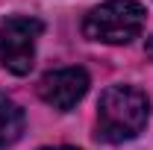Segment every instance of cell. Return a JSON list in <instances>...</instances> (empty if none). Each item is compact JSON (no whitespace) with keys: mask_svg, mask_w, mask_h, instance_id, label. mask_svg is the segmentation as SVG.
Returning a JSON list of instances; mask_svg holds the SVG:
<instances>
[{"mask_svg":"<svg viewBox=\"0 0 153 150\" xmlns=\"http://www.w3.org/2000/svg\"><path fill=\"white\" fill-rule=\"evenodd\" d=\"M144 30V6L135 0H109L94 6L85 21L82 33L91 41L103 44H130Z\"/></svg>","mask_w":153,"mask_h":150,"instance_id":"obj_2","label":"cell"},{"mask_svg":"<svg viewBox=\"0 0 153 150\" xmlns=\"http://www.w3.org/2000/svg\"><path fill=\"white\" fill-rule=\"evenodd\" d=\"M24 132V109L12 97L0 94V150L15 144Z\"/></svg>","mask_w":153,"mask_h":150,"instance_id":"obj_5","label":"cell"},{"mask_svg":"<svg viewBox=\"0 0 153 150\" xmlns=\"http://www.w3.org/2000/svg\"><path fill=\"white\" fill-rule=\"evenodd\" d=\"M150 100L135 85H112L106 88L97 106V130L106 141H130L147 127Z\"/></svg>","mask_w":153,"mask_h":150,"instance_id":"obj_1","label":"cell"},{"mask_svg":"<svg viewBox=\"0 0 153 150\" xmlns=\"http://www.w3.org/2000/svg\"><path fill=\"white\" fill-rule=\"evenodd\" d=\"M88 91V74L82 68H59L50 74L41 76L38 82V94L47 106H53L59 112H68L74 109L76 103L85 97Z\"/></svg>","mask_w":153,"mask_h":150,"instance_id":"obj_4","label":"cell"},{"mask_svg":"<svg viewBox=\"0 0 153 150\" xmlns=\"http://www.w3.org/2000/svg\"><path fill=\"white\" fill-rule=\"evenodd\" d=\"M144 50H147V56H150V59H153V36H150V38H147V44H144Z\"/></svg>","mask_w":153,"mask_h":150,"instance_id":"obj_6","label":"cell"},{"mask_svg":"<svg viewBox=\"0 0 153 150\" xmlns=\"http://www.w3.org/2000/svg\"><path fill=\"white\" fill-rule=\"evenodd\" d=\"M44 30L38 18H9L0 24V62L12 74H30L36 62V41Z\"/></svg>","mask_w":153,"mask_h":150,"instance_id":"obj_3","label":"cell"},{"mask_svg":"<svg viewBox=\"0 0 153 150\" xmlns=\"http://www.w3.org/2000/svg\"><path fill=\"white\" fill-rule=\"evenodd\" d=\"M41 150H76V147H41Z\"/></svg>","mask_w":153,"mask_h":150,"instance_id":"obj_7","label":"cell"}]
</instances>
